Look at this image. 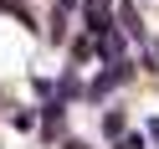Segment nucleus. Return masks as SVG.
<instances>
[{
    "label": "nucleus",
    "mask_w": 159,
    "mask_h": 149,
    "mask_svg": "<svg viewBox=\"0 0 159 149\" xmlns=\"http://www.w3.org/2000/svg\"><path fill=\"white\" fill-rule=\"evenodd\" d=\"M67 149H82V144H67Z\"/></svg>",
    "instance_id": "f257e3e1"
}]
</instances>
